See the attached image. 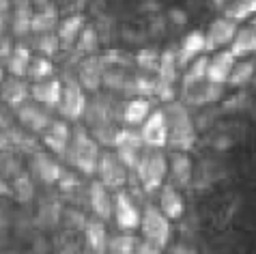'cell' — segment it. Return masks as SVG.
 <instances>
[{"label": "cell", "mask_w": 256, "mask_h": 254, "mask_svg": "<svg viewBox=\"0 0 256 254\" xmlns=\"http://www.w3.org/2000/svg\"><path fill=\"white\" fill-rule=\"evenodd\" d=\"M151 114V102L146 97H136V100L127 102L123 108V123L127 127H140L146 121V116Z\"/></svg>", "instance_id": "cell-27"}, {"label": "cell", "mask_w": 256, "mask_h": 254, "mask_svg": "<svg viewBox=\"0 0 256 254\" xmlns=\"http://www.w3.org/2000/svg\"><path fill=\"white\" fill-rule=\"evenodd\" d=\"M62 209L60 202L52 198V200H44L41 207L37 209V216H34V228L39 230H52L62 222Z\"/></svg>", "instance_id": "cell-23"}, {"label": "cell", "mask_w": 256, "mask_h": 254, "mask_svg": "<svg viewBox=\"0 0 256 254\" xmlns=\"http://www.w3.org/2000/svg\"><path fill=\"white\" fill-rule=\"evenodd\" d=\"M234 62H237V56L232 54V50H224V52H218L216 56L209 58V69H207V78L211 82H218V84H226L228 78L234 69Z\"/></svg>", "instance_id": "cell-19"}, {"label": "cell", "mask_w": 256, "mask_h": 254, "mask_svg": "<svg viewBox=\"0 0 256 254\" xmlns=\"http://www.w3.org/2000/svg\"><path fill=\"white\" fill-rule=\"evenodd\" d=\"M207 69H209V56H198V58H194L190 62V69L186 72V76H183V88L186 86H192V84L196 82H202L207 80Z\"/></svg>", "instance_id": "cell-37"}, {"label": "cell", "mask_w": 256, "mask_h": 254, "mask_svg": "<svg viewBox=\"0 0 256 254\" xmlns=\"http://www.w3.org/2000/svg\"><path fill=\"white\" fill-rule=\"evenodd\" d=\"M28 95H30V88L18 76H11L9 80H2V84H0V100L16 110L28 100Z\"/></svg>", "instance_id": "cell-21"}, {"label": "cell", "mask_w": 256, "mask_h": 254, "mask_svg": "<svg viewBox=\"0 0 256 254\" xmlns=\"http://www.w3.org/2000/svg\"><path fill=\"white\" fill-rule=\"evenodd\" d=\"M86 118H88V125L93 130L95 136L102 140L106 144H114V138H116V130L112 127V114H110V104H106V100L97 97V100L88 102L86 106Z\"/></svg>", "instance_id": "cell-5"}, {"label": "cell", "mask_w": 256, "mask_h": 254, "mask_svg": "<svg viewBox=\"0 0 256 254\" xmlns=\"http://www.w3.org/2000/svg\"><path fill=\"white\" fill-rule=\"evenodd\" d=\"M6 18H9V0H0V30L4 28Z\"/></svg>", "instance_id": "cell-47"}, {"label": "cell", "mask_w": 256, "mask_h": 254, "mask_svg": "<svg viewBox=\"0 0 256 254\" xmlns=\"http://www.w3.org/2000/svg\"><path fill=\"white\" fill-rule=\"evenodd\" d=\"M183 97H186V104L190 106H211L218 104L224 97V84L211 82L209 78L202 82H196L192 86L183 88Z\"/></svg>", "instance_id": "cell-10"}, {"label": "cell", "mask_w": 256, "mask_h": 254, "mask_svg": "<svg viewBox=\"0 0 256 254\" xmlns=\"http://www.w3.org/2000/svg\"><path fill=\"white\" fill-rule=\"evenodd\" d=\"M99 155H102V151H99L97 142L90 138V134L82 125H78L74 130V136H71V142L67 149L69 164L78 168L82 174H86V177H93L97 172Z\"/></svg>", "instance_id": "cell-2"}, {"label": "cell", "mask_w": 256, "mask_h": 254, "mask_svg": "<svg viewBox=\"0 0 256 254\" xmlns=\"http://www.w3.org/2000/svg\"><path fill=\"white\" fill-rule=\"evenodd\" d=\"M13 196H16L18 202L22 204H30L34 198V183L32 177L28 172L20 170L16 177H13Z\"/></svg>", "instance_id": "cell-33"}, {"label": "cell", "mask_w": 256, "mask_h": 254, "mask_svg": "<svg viewBox=\"0 0 256 254\" xmlns=\"http://www.w3.org/2000/svg\"><path fill=\"white\" fill-rule=\"evenodd\" d=\"M160 58L162 56H158L153 50H142L138 54V65L144 69V72H158L160 69Z\"/></svg>", "instance_id": "cell-42"}, {"label": "cell", "mask_w": 256, "mask_h": 254, "mask_svg": "<svg viewBox=\"0 0 256 254\" xmlns=\"http://www.w3.org/2000/svg\"><path fill=\"white\" fill-rule=\"evenodd\" d=\"M256 76V58H246V60H239L234 62V69L228 78V84L230 86H246V84H250Z\"/></svg>", "instance_id": "cell-32"}, {"label": "cell", "mask_w": 256, "mask_h": 254, "mask_svg": "<svg viewBox=\"0 0 256 254\" xmlns=\"http://www.w3.org/2000/svg\"><path fill=\"white\" fill-rule=\"evenodd\" d=\"M99 48V34L93 26H84V30L80 32V37H78L74 50L76 54L80 56H88V54H95Z\"/></svg>", "instance_id": "cell-36"}, {"label": "cell", "mask_w": 256, "mask_h": 254, "mask_svg": "<svg viewBox=\"0 0 256 254\" xmlns=\"http://www.w3.org/2000/svg\"><path fill=\"white\" fill-rule=\"evenodd\" d=\"M28 78L32 82H39V80H48V78L54 76V65L48 56H34L30 60V67H28Z\"/></svg>", "instance_id": "cell-39"}, {"label": "cell", "mask_w": 256, "mask_h": 254, "mask_svg": "<svg viewBox=\"0 0 256 254\" xmlns=\"http://www.w3.org/2000/svg\"><path fill=\"white\" fill-rule=\"evenodd\" d=\"M202 52H207V32H200V30H192L183 44L179 48V67H188L192 60L198 58Z\"/></svg>", "instance_id": "cell-20"}, {"label": "cell", "mask_w": 256, "mask_h": 254, "mask_svg": "<svg viewBox=\"0 0 256 254\" xmlns=\"http://www.w3.org/2000/svg\"><path fill=\"white\" fill-rule=\"evenodd\" d=\"M114 218L120 230H136L140 226L142 214L138 211L134 198L123 190H118L114 196Z\"/></svg>", "instance_id": "cell-11"}, {"label": "cell", "mask_w": 256, "mask_h": 254, "mask_svg": "<svg viewBox=\"0 0 256 254\" xmlns=\"http://www.w3.org/2000/svg\"><path fill=\"white\" fill-rule=\"evenodd\" d=\"M127 170L125 162L118 158L116 153L104 151L99 155V164H97V177L108 190H123L127 183Z\"/></svg>", "instance_id": "cell-6"}, {"label": "cell", "mask_w": 256, "mask_h": 254, "mask_svg": "<svg viewBox=\"0 0 256 254\" xmlns=\"http://www.w3.org/2000/svg\"><path fill=\"white\" fill-rule=\"evenodd\" d=\"M58 188L62 190V194H74L76 190H82L80 181H78V179H76L71 172H65V170H62L60 179H58Z\"/></svg>", "instance_id": "cell-43"}, {"label": "cell", "mask_w": 256, "mask_h": 254, "mask_svg": "<svg viewBox=\"0 0 256 254\" xmlns=\"http://www.w3.org/2000/svg\"><path fill=\"white\" fill-rule=\"evenodd\" d=\"M62 84L60 80H52V78H48V80H39L34 82V86L30 88V97L34 102L44 104L46 108H58V104L62 100Z\"/></svg>", "instance_id": "cell-16"}, {"label": "cell", "mask_w": 256, "mask_h": 254, "mask_svg": "<svg viewBox=\"0 0 256 254\" xmlns=\"http://www.w3.org/2000/svg\"><path fill=\"white\" fill-rule=\"evenodd\" d=\"M62 222L69 230H84L86 228V222L88 218L78 209H69V211H62Z\"/></svg>", "instance_id": "cell-41"}, {"label": "cell", "mask_w": 256, "mask_h": 254, "mask_svg": "<svg viewBox=\"0 0 256 254\" xmlns=\"http://www.w3.org/2000/svg\"><path fill=\"white\" fill-rule=\"evenodd\" d=\"M2 65H4V62L0 60V84H2V78H4V67Z\"/></svg>", "instance_id": "cell-50"}, {"label": "cell", "mask_w": 256, "mask_h": 254, "mask_svg": "<svg viewBox=\"0 0 256 254\" xmlns=\"http://www.w3.org/2000/svg\"><path fill=\"white\" fill-rule=\"evenodd\" d=\"M84 88L80 80L76 78H67L65 86H62V100L58 104V110L65 118H71V121H78V118L84 116L86 112V95H84Z\"/></svg>", "instance_id": "cell-7"}, {"label": "cell", "mask_w": 256, "mask_h": 254, "mask_svg": "<svg viewBox=\"0 0 256 254\" xmlns=\"http://www.w3.org/2000/svg\"><path fill=\"white\" fill-rule=\"evenodd\" d=\"M104 72H106V60L102 58V56L88 54L86 58L80 62L78 80L82 82V86L86 90H97L104 82Z\"/></svg>", "instance_id": "cell-13"}, {"label": "cell", "mask_w": 256, "mask_h": 254, "mask_svg": "<svg viewBox=\"0 0 256 254\" xmlns=\"http://www.w3.org/2000/svg\"><path fill=\"white\" fill-rule=\"evenodd\" d=\"M71 136H74V132L69 130V125L65 121H52V125L44 132V144L50 146L60 158H67Z\"/></svg>", "instance_id": "cell-15"}, {"label": "cell", "mask_w": 256, "mask_h": 254, "mask_svg": "<svg viewBox=\"0 0 256 254\" xmlns=\"http://www.w3.org/2000/svg\"><path fill=\"white\" fill-rule=\"evenodd\" d=\"M114 146H116V155L125 162V166L130 170H136L138 160L142 151H144V140H142L140 132H134V127H127V130H118L116 138H114Z\"/></svg>", "instance_id": "cell-8"}, {"label": "cell", "mask_w": 256, "mask_h": 254, "mask_svg": "<svg viewBox=\"0 0 256 254\" xmlns=\"http://www.w3.org/2000/svg\"><path fill=\"white\" fill-rule=\"evenodd\" d=\"M140 134L146 146H166L168 144V118L164 110H155L140 125Z\"/></svg>", "instance_id": "cell-9"}, {"label": "cell", "mask_w": 256, "mask_h": 254, "mask_svg": "<svg viewBox=\"0 0 256 254\" xmlns=\"http://www.w3.org/2000/svg\"><path fill=\"white\" fill-rule=\"evenodd\" d=\"M252 26H254V28H256V16H254V20H252Z\"/></svg>", "instance_id": "cell-51"}, {"label": "cell", "mask_w": 256, "mask_h": 254, "mask_svg": "<svg viewBox=\"0 0 256 254\" xmlns=\"http://www.w3.org/2000/svg\"><path fill=\"white\" fill-rule=\"evenodd\" d=\"M164 112L168 118V144L174 151H190L196 144V125L190 116L188 106L170 102Z\"/></svg>", "instance_id": "cell-1"}, {"label": "cell", "mask_w": 256, "mask_h": 254, "mask_svg": "<svg viewBox=\"0 0 256 254\" xmlns=\"http://www.w3.org/2000/svg\"><path fill=\"white\" fill-rule=\"evenodd\" d=\"M136 248H138V239L132 235V230H125L123 235L110 237V244H108V252L112 254H134Z\"/></svg>", "instance_id": "cell-38"}, {"label": "cell", "mask_w": 256, "mask_h": 254, "mask_svg": "<svg viewBox=\"0 0 256 254\" xmlns=\"http://www.w3.org/2000/svg\"><path fill=\"white\" fill-rule=\"evenodd\" d=\"M170 172H172V181L179 188H190L192 179H194V166L188 151H174L170 155Z\"/></svg>", "instance_id": "cell-22"}, {"label": "cell", "mask_w": 256, "mask_h": 254, "mask_svg": "<svg viewBox=\"0 0 256 254\" xmlns=\"http://www.w3.org/2000/svg\"><path fill=\"white\" fill-rule=\"evenodd\" d=\"M230 50L237 58H248V56L256 54V28L254 26H244L234 34Z\"/></svg>", "instance_id": "cell-28"}, {"label": "cell", "mask_w": 256, "mask_h": 254, "mask_svg": "<svg viewBox=\"0 0 256 254\" xmlns=\"http://www.w3.org/2000/svg\"><path fill=\"white\" fill-rule=\"evenodd\" d=\"M140 230L144 239L166 248V244L170 242V218L162 209L153 207V204H146L144 211H142Z\"/></svg>", "instance_id": "cell-4"}, {"label": "cell", "mask_w": 256, "mask_h": 254, "mask_svg": "<svg viewBox=\"0 0 256 254\" xmlns=\"http://www.w3.org/2000/svg\"><path fill=\"white\" fill-rule=\"evenodd\" d=\"M18 172H20V162L13 155V151H0V177L9 179L16 177Z\"/></svg>", "instance_id": "cell-40"}, {"label": "cell", "mask_w": 256, "mask_h": 254, "mask_svg": "<svg viewBox=\"0 0 256 254\" xmlns=\"http://www.w3.org/2000/svg\"><path fill=\"white\" fill-rule=\"evenodd\" d=\"M237 22H232L230 18H218L213 20L209 30H207V52H216L220 48L232 44L234 34H237Z\"/></svg>", "instance_id": "cell-12"}, {"label": "cell", "mask_w": 256, "mask_h": 254, "mask_svg": "<svg viewBox=\"0 0 256 254\" xmlns=\"http://www.w3.org/2000/svg\"><path fill=\"white\" fill-rule=\"evenodd\" d=\"M102 218H90L86 222V228H84V235H86V244L90 252L95 254H104L108 252V244H110V237H108V230L104 226Z\"/></svg>", "instance_id": "cell-24"}, {"label": "cell", "mask_w": 256, "mask_h": 254, "mask_svg": "<svg viewBox=\"0 0 256 254\" xmlns=\"http://www.w3.org/2000/svg\"><path fill=\"white\" fill-rule=\"evenodd\" d=\"M88 204L93 214L102 220H110L114 216V198L108 194V188L102 181H93L88 186Z\"/></svg>", "instance_id": "cell-14"}, {"label": "cell", "mask_w": 256, "mask_h": 254, "mask_svg": "<svg viewBox=\"0 0 256 254\" xmlns=\"http://www.w3.org/2000/svg\"><path fill=\"white\" fill-rule=\"evenodd\" d=\"M13 127V121H11V116H9V112H6L2 106H0V132H4V130H11Z\"/></svg>", "instance_id": "cell-46"}, {"label": "cell", "mask_w": 256, "mask_h": 254, "mask_svg": "<svg viewBox=\"0 0 256 254\" xmlns=\"http://www.w3.org/2000/svg\"><path fill=\"white\" fill-rule=\"evenodd\" d=\"M32 0H18L16 11H13V32L18 37L32 32Z\"/></svg>", "instance_id": "cell-30"}, {"label": "cell", "mask_w": 256, "mask_h": 254, "mask_svg": "<svg viewBox=\"0 0 256 254\" xmlns=\"http://www.w3.org/2000/svg\"><path fill=\"white\" fill-rule=\"evenodd\" d=\"M58 9L52 4V2H48L44 6H39V11H34V16H32V32L37 34V32H52L58 28Z\"/></svg>", "instance_id": "cell-29"}, {"label": "cell", "mask_w": 256, "mask_h": 254, "mask_svg": "<svg viewBox=\"0 0 256 254\" xmlns=\"http://www.w3.org/2000/svg\"><path fill=\"white\" fill-rule=\"evenodd\" d=\"M11 52H13L11 41L6 37H2V39H0V60L6 62V60H9V56H11Z\"/></svg>", "instance_id": "cell-45"}, {"label": "cell", "mask_w": 256, "mask_h": 254, "mask_svg": "<svg viewBox=\"0 0 256 254\" xmlns=\"http://www.w3.org/2000/svg\"><path fill=\"white\" fill-rule=\"evenodd\" d=\"M84 18L80 13H74V16L65 18L62 22L58 24V37H60V46L62 50H71V48L76 46L78 37H80V32L84 30Z\"/></svg>", "instance_id": "cell-26"}, {"label": "cell", "mask_w": 256, "mask_h": 254, "mask_svg": "<svg viewBox=\"0 0 256 254\" xmlns=\"http://www.w3.org/2000/svg\"><path fill=\"white\" fill-rule=\"evenodd\" d=\"M170 18H172V22H174V24H179V26H183V24L188 22L186 11H181V9H172V11H170Z\"/></svg>", "instance_id": "cell-48"}, {"label": "cell", "mask_w": 256, "mask_h": 254, "mask_svg": "<svg viewBox=\"0 0 256 254\" xmlns=\"http://www.w3.org/2000/svg\"><path fill=\"white\" fill-rule=\"evenodd\" d=\"M160 209L166 214L170 220H179L183 216V209H186V202H183V196L176 192V188L172 183L162 188V194H160Z\"/></svg>", "instance_id": "cell-25"}, {"label": "cell", "mask_w": 256, "mask_h": 254, "mask_svg": "<svg viewBox=\"0 0 256 254\" xmlns=\"http://www.w3.org/2000/svg\"><path fill=\"white\" fill-rule=\"evenodd\" d=\"M164 248L153 242H148V239H142V242H138V248L136 252H148V254H155V252H162Z\"/></svg>", "instance_id": "cell-44"}, {"label": "cell", "mask_w": 256, "mask_h": 254, "mask_svg": "<svg viewBox=\"0 0 256 254\" xmlns=\"http://www.w3.org/2000/svg\"><path fill=\"white\" fill-rule=\"evenodd\" d=\"M30 170L37 179H41L46 183V186H54V183H58L60 174H62V168L58 166V162L52 160L50 155L46 153H32V160H30Z\"/></svg>", "instance_id": "cell-17"}, {"label": "cell", "mask_w": 256, "mask_h": 254, "mask_svg": "<svg viewBox=\"0 0 256 254\" xmlns=\"http://www.w3.org/2000/svg\"><path fill=\"white\" fill-rule=\"evenodd\" d=\"M224 16L230 18L232 22H246L256 16V0H232V2L224 9Z\"/></svg>", "instance_id": "cell-34"}, {"label": "cell", "mask_w": 256, "mask_h": 254, "mask_svg": "<svg viewBox=\"0 0 256 254\" xmlns=\"http://www.w3.org/2000/svg\"><path fill=\"white\" fill-rule=\"evenodd\" d=\"M18 118L26 130L30 132H46L50 125H52V118H50L48 112L41 108L39 104H28L24 102L18 108Z\"/></svg>", "instance_id": "cell-18"}, {"label": "cell", "mask_w": 256, "mask_h": 254, "mask_svg": "<svg viewBox=\"0 0 256 254\" xmlns=\"http://www.w3.org/2000/svg\"><path fill=\"white\" fill-rule=\"evenodd\" d=\"M48 2H50V0H32L34 6H44V4H48Z\"/></svg>", "instance_id": "cell-49"}, {"label": "cell", "mask_w": 256, "mask_h": 254, "mask_svg": "<svg viewBox=\"0 0 256 254\" xmlns=\"http://www.w3.org/2000/svg\"><path fill=\"white\" fill-rule=\"evenodd\" d=\"M252 84H254V86H256V76H254V80H252Z\"/></svg>", "instance_id": "cell-52"}, {"label": "cell", "mask_w": 256, "mask_h": 254, "mask_svg": "<svg viewBox=\"0 0 256 254\" xmlns=\"http://www.w3.org/2000/svg\"><path fill=\"white\" fill-rule=\"evenodd\" d=\"M170 162L166 160V155L160 151V146H146L142 151L138 166H136V174L140 179V186L144 192H155L164 186V179L168 174Z\"/></svg>", "instance_id": "cell-3"}, {"label": "cell", "mask_w": 256, "mask_h": 254, "mask_svg": "<svg viewBox=\"0 0 256 254\" xmlns=\"http://www.w3.org/2000/svg\"><path fill=\"white\" fill-rule=\"evenodd\" d=\"M30 60H32L30 50H28L26 46H16L9 56V60H6V69H9L11 76L24 78L28 74V67H30Z\"/></svg>", "instance_id": "cell-31"}, {"label": "cell", "mask_w": 256, "mask_h": 254, "mask_svg": "<svg viewBox=\"0 0 256 254\" xmlns=\"http://www.w3.org/2000/svg\"><path fill=\"white\" fill-rule=\"evenodd\" d=\"M32 46H34V50L41 52L44 56H56V54L62 50L60 37H58V32L54 34V30L52 32H37V37H34V41H32Z\"/></svg>", "instance_id": "cell-35"}]
</instances>
